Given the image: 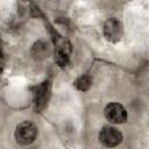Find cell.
Instances as JSON below:
<instances>
[{"instance_id": "6da1fadb", "label": "cell", "mask_w": 149, "mask_h": 149, "mask_svg": "<svg viewBox=\"0 0 149 149\" xmlns=\"http://www.w3.org/2000/svg\"><path fill=\"white\" fill-rule=\"evenodd\" d=\"M14 136L19 144L28 146L35 141L37 136V127L31 121H23L16 126Z\"/></svg>"}, {"instance_id": "7a4b0ae2", "label": "cell", "mask_w": 149, "mask_h": 149, "mask_svg": "<svg viewBox=\"0 0 149 149\" xmlns=\"http://www.w3.org/2000/svg\"><path fill=\"white\" fill-rule=\"evenodd\" d=\"M99 141L105 147L114 148L122 142V134L118 128L106 126L99 132Z\"/></svg>"}, {"instance_id": "3957f363", "label": "cell", "mask_w": 149, "mask_h": 149, "mask_svg": "<svg viewBox=\"0 0 149 149\" xmlns=\"http://www.w3.org/2000/svg\"><path fill=\"white\" fill-rule=\"evenodd\" d=\"M102 30H104V36L109 42H118L119 40H121L122 33H123L122 23L115 17L108 19L104 23Z\"/></svg>"}, {"instance_id": "277c9868", "label": "cell", "mask_w": 149, "mask_h": 149, "mask_svg": "<svg viewBox=\"0 0 149 149\" xmlns=\"http://www.w3.org/2000/svg\"><path fill=\"white\" fill-rule=\"evenodd\" d=\"M104 113L106 119L113 123H123L127 120V111L121 104L118 102H109L105 107Z\"/></svg>"}, {"instance_id": "5b68a950", "label": "cell", "mask_w": 149, "mask_h": 149, "mask_svg": "<svg viewBox=\"0 0 149 149\" xmlns=\"http://www.w3.org/2000/svg\"><path fill=\"white\" fill-rule=\"evenodd\" d=\"M50 95V84L49 83H43L38 87H36L35 92V104L37 108H43L49 99Z\"/></svg>"}, {"instance_id": "8992f818", "label": "cell", "mask_w": 149, "mask_h": 149, "mask_svg": "<svg viewBox=\"0 0 149 149\" xmlns=\"http://www.w3.org/2000/svg\"><path fill=\"white\" fill-rule=\"evenodd\" d=\"M74 86L80 91H86L91 86V79L87 76H81L74 81Z\"/></svg>"}]
</instances>
